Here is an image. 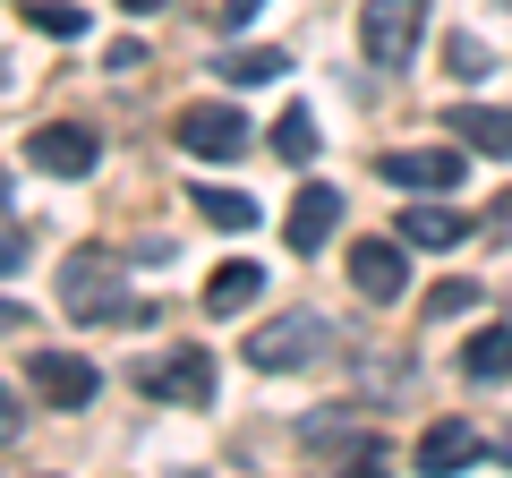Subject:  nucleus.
I'll return each mask as SVG.
<instances>
[{"label": "nucleus", "mask_w": 512, "mask_h": 478, "mask_svg": "<svg viewBox=\"0 0 512 478\" xmlns=\"http://www.w3.org/2000/svg\"><path fill=\"white\" fill-rule=\"evenodd\" d=\"M60 308H69V325H154V299L120 291V265L103 248H77L60 265Z\"/></svg>", "instance_id": "nucleus-1"}, {"label": "nucleus", "mask_w": 512, "mask_h": 478, "mask_svg": "<svg viewBox=\"0 0 512 478\" xmlns=\"http://www.w3.org/2000/svg\"><path fill=\"white\" fill-rule=\"evenodd\" d=\"M325 350H333L325 316H316V308H291V316H274L265 333H248V368H265V376H291V368H316Z\"/></svg>", "instance_id": "nucleus-2"}, {"label": "nucleus", "mask_w": 512, "mask_h": 478, "mask_svg": "<svg viewBox=\"0 0 512 478\" xmlns=\"http://www.w3.org/2000/svg\"><path fill=\"white\" fill-rule=\"evenodd\" d=\"M128 385L146 393V402H214V350H154L128 368Z\"/></svg>", "instance_id": "nucleus-3"}, {"label": "nucleus", "mask_w": 512, "mask_h": 478, "mask_svg": "<svg viewBox=\"0 0 512 478\" xmlns=\"http://www.w3.org/2000/svg\"><path fill=\"white\" fill-rule=\"evenodd\" d=\"M419 35H427V0H367L359 9V52L376 69H410Z\"/></svg>", "instance_id": "nucleus-4"}, {"label": "nucleus", "mask_w": 512, "mask_h": 478, "mask_svg": "<svg viewBox=\"0 0 512 478\" xmlns=\"http://www.w3.org/2000/svg\"><path fill=\"white\" fill-rule=\"evenodd\" d=\"M26 385H35L52 410H86L103 376H94V359H77V350H35V359H26Z\"/></svg>", "instance_id": "nucleus-5"}, {"label": "nucleus", "mask_w": 512, "mask_h": 478, "mask_svg": "<svg viewBox=\"0 0 512 478\" xmlns=\"http://www.w3.org/2000/svg\"><path fill=\"white\" fill-rule=\"evenodd\" d=\"M180 146L197 154V163H231V154H248V120H239L231 103H188L180 111Z\"/></svg>", "instance_id": "nucleus-6"}, {"label": "nucleus", "mask_w": 512, "mask_h": 478, "mask_svg": "<svg viewBox=\"0 0 512 478\" xmlns=\"http://www.w3.org/2000/svg\"><path fill=\"white\" fill-rule=\"evenodd\" d=\"M26 163L52 171V180H86V171L103 163V137L77 129V120H60V129H35V137H26Z\"/></svg>", "instance_id": "nucleus-7"}, {"label": "nucleus", "mask_w": 512, "mask_h": 478, "mask_svg": "<svg viewBox=\"0 0 512 478\" xmlns=\"http://www.w3.org/2000/svg\"><path fill=\"white\" fill-rule=\"evenodd\" d=\"M333 222H342V188H325V180H308L291 197V222H282V239H291V257H316L333 239Z\"/></svg>", "instance_id": "nucleus-8"}, {"label": "nucleus", "mask_w": 512, "mask_h": 478, "mask_svg": "<svg viewBox=\"0 0 512 478\" xmlns=\"http://www.w3.org/2000/svg\"><path fill=\"white\" fill-rule=\"evenodd\" d=\"M478 453H487V444H478L470 419H436L419 436V453H410V470H419V478H453V470H470Z\"/></svg>", "instance_id": "nucleus-9"}, {"label": "nucleus", "mask_w": 512, "mask_h": 478, "mask_svg": "<svg viewBox=\"0 0 512 478\" xmlns=\"http://www.w3.org/2000/svg\"><path fill=\"white\" fill-rule=\"evenodd\" d=\"M350 282H359V299H402V282H410V265H402V239H359L350 248Z\"/></svg>", "instance_id": "nucleus-10"}, {"label": "nucleus", "mask_w": 512, "mask_h": 478, "mask_svg": "<svg viewBox=\"0 0 512 478\" xmlns=\"http://www.w3.org/2000/svg\"><path fill=\"white\" fill-rule=\"evenodd\" d=\"M444 129H453L461 146H478V154H495V163H512V111H504V103H453V111H444Z\"/></svg>", "instance_id": "nucleus-11"}, {"label": "nucleus", "mask_w": 512, "mask_h": 478, "mask_svg": "<svg viewBox=\"0 0 512 478\" xmlns=\"http://www.w3.org/2000/svg\"><path fill=\"white\" fill-rule=\"evenodd\" d=\"M384 180L393 188H461V154L453 146H402V154H384Z\"/></svg>", "instance_id": "nucleus-12"}, {"label": "nucleus", "mask_w": 512, "mask_h": 478, "mask_svg": "<svg viewBox=\"0 0 512 478\" xmlns=\"http://www.w3.org/2000/svg\"><path fill=\"white\" fill-rule=\"evenodd\" d=\"M461 376L470 385H512V325H478L461 342Z\"/></svg>", "instance_id": "nucleus-13"}, {"label": "nucleus", "mask_w": 512, "mask_h": 478, "mask_svg": "<svg viewBox=\"0 0 512 478\" xmlns=\"http://www.w3.org/2000/svg\"><path fill=\"white\" fill-rule=\"evenodd\" d=\"M470 239V214L453 205H402V248H461Z\"/></svg>", "instance_id": "nucleus-14"}, {"label": "nucleus", "mask_w": 512, "mask_h": 478, "mask_svg": "<svg viewBox=\"0 0 512 478\" xmlns=\"http://www.w3.org/2000/svg\"><path fill=\"white\" fill-rule=\"evenodd\" d=\"M256 291H265V265H248V257L214 265V274H205V316H239Z\"/></svg>", "instance_id": "nucleus-15"}, {"label": "nucleus", "mask_w": 512, "mask_h": 478, "mask_svg": "<svg viewBox=\"0 0 512 478\" xmlns=\"http://www.w3.org/2000/svg\"><path fill=\"white\" fill-rule=\"evenodd\" d=\"M222 77H231V86H274V77H291V52H274V43H239V52H222Z\"/></svg>", "instance_id": "nucleus-16"}, {"label": "nucleus", "mask_w": 512, "mask_h": 478, "mask_svg": "<svg viewBox=\"0 0 512 478\" xmlns=\"http://www.w3.org/2000/svg\"><path fill=\"white\" fill-rule=\"evenodd\" d=\"M197 214L214 222V231H256V222H265L248 188H197Z\"/></svg>", "instance_id": "nucleus-17"}, {"label": "nucleus", "mask_w": 512, "mask_h": 478, "mask_svg": "<svg viewBox=\"0 0 512 478\" xmlns=\"http://www.w3.org/2000/svg\"><path fill=\"white\" fill-rule=\"evenodd\" d=\"M26 26L52 35V43H86V9L77 0H26Z\"/></svg>", "instance_id": "nucleus-18"}, {"label": "nucleus", "mask_w": 512, "mask_h": 478, "mask_svg": "<svg viewBox=\"0 0 512 478\" xmlns=\"http://www.w3.org/2000/svg\"><path fill=\"white\" fill-rule=\"evenodd\" d=\"M274 154L282 163H316V111H282L274 120Z\"/></svg>", "instance_id": "nucleus-19"}, {"label": "nucleus", "mask_w": 512, "mask_h": 478, "mask_svg": "<svg viewBox=\"0 0 512 478\" xmlns=\"http://www.w3.org/2000/svg\"><path fill=\"white\" fill-rule=\"evenodd\" d=\"M478 308V282H436L427 291V325H444V316H470Z\"/></svg>", "instance_id": "nucleus-20"}, {"label": "nucleus", "mask_w": 512, "mask_h": 478, "mask_svg": "<svg viewBox=\"0 0 512 478\" xmlns=\"http://www.w3.org/2000/svg\"><path fill=\"white\" fill-rule=\"evenodd\" d=\"M444 69H453V77H487V69H495V52H487L478 35H453V43H444Z\"/></svg>", "instance_id": "nucleus-21"}, {"label": "nucleus", "mask_w": 512, "mask_h": 478, "mask_svg": "<svg viewBox=\"0 0 512 478\" xmlns=\"http://www.w3.org/2000/svg\"><path fill=\"white\" fill-rule=\"evenodd\" d=\"M18 265H26V231L9 222V197H0V282L18 274Z\"/></svg>", "instance_id": "nucleus-22"}, {"label": "nucleus", "mask_w": 512, "mask_h": 478, "mask_svg": "<svg viewBox=\"0 0 512 478\" xmlns=\"http://www.w3.org/2000/svg\"><path fill=\"white\" fill-rule=\"evenodd\" d=\"M350 436V419H342V410H325V419H308V444H342Z\"/></svg>", "instance_id": "nucleus-23"}, {"label": "nucleus", "mask_w": 512, "mask_h": 478, "mask_svg": "<svg viewBox=\"0 0 512 478\" xmlns=\"http://www.w3.org/2000/svg\"><path fill=\"white\" fill-rule=\"evenodd\" d=\"M18 427H26V410H18V393L0 385V444H18Z\"/></svg>", "instance_id": "nucleus-24"}, {"label": "nucleus", "mask_w": 512, "mask_h": 478, "mask_svg": "<svg viewBox=\"0 0 512 478\" xmlns=\"http://www.w3.org/2000/svg\"><path fill=\"white\" fill-rule=\"evenodd\" d=\"M384 470H393V461H384L376 444H367V453H350V470H342V478H384Z\"/></svg>", "instance_id": "nucleus-25"}, {"label": "nucleus", "mask_w": 512, "mask_h": 478, "mask_svg": "<svg viewBox=\"0 0 512 478\" xmlns=\"http://www.w3.org/2000/svg\"><path fill=\"white\" fill-rule=\"evenodd\" d=\"M487 239H512V188H504V197L487 205Z\"/></svg>", "instance_id": "nucleus-26"}, {"label": "nucleus", "mask_w": 512, "mask_h": 478, "mask_svg": "<svg viewBox=\"0 0 512 478\" xmlns=\"http://www.w3.org/2000/svg\"><path fill=\"white\" fill-rule=\"evenodd\" d=\"M256 9H265V0H222V26H248Z\"/></svg>", "instance_id": "nucleus-27"}, {"label": "nucleus", "mask_w": 512, "mask_h": 478, "mask_svg": "<svg viewBox=\"0 0 512 478\" xmlns=\"http://www.w3.org/2000/svg\"><path fill=\"white\" fill-rule=\"evenodd\" d=\"M0 333H26V308H18L9 291H0Z\"/></svg>", "instance_id": "nucleus-28"}, {"label": "nucleus", "mask_w": 512, "mask_h": 478, "mask_svg": "<svg viewBox=\"0 0 512 478\" xmlns=\"http://www.w3.org/2000/svg\"><path fill=\"white\" fill-rule=\"evenodd\" d=\"M120 9H128V18H154V9H163V0H120Z\"/></svg>", "instance_id": "nucleus-29"}, {"label": "nucleus", "mask_w": 512, "mask_h": 478, "mask_svg": "<svg viewBox=\"0 0 512 478\" xmlns=\"http://www.w3.org/2000/svg\"><path fill=\"white\" fill-rule=\"evenodd\" d=\"M504 461H512V444H504Z\"/></svg>", "instance_id": "nucleus-30"}]
</instances>
